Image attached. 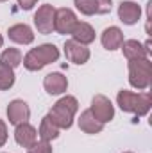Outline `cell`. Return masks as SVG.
Listing matches in <instances>:
<instances>
[{
  "label": "cell",
  "mask_w": 152,
  "mask_h": 153,
  "mask_svg": "<svg viewBox=\"0 0 152 153\" xmlns=\"http://www.w3.org/2000/svg\"><path fill=\"white\" fill-rule=\"evenodd\" d=\"M27 153H52V146L47 141H36L31 148H27Z\"/></svg>",
  "instance_id": "obj_22"
},
{
  "label": "cell",
  "mask_w": 152,
  "mask_h": 153,
  "mask_svg": "<svg viewBox=\"0 0 152 153\" xmlns=\"http://www.w3.org/2000/svg\"><path fill=\"white\" fill-rule=\"evenodd\" d=\"M14 141L22 148H31L38 141V130L29 121L27 123H20L14 128Z\"/></svg>",
  "instance_id": "obj_10"
},
{
  "label": "cell",
  "mask_w": 152,
  "mask_h": 153,
  "mask_svg": "<svg viewBox=\"0 0 152 153\" xmlns=\"http://www.w3.org/2000/svg\"><path fill=\"white\" fill-rule=\"evenodd\" d=\"M77 16L75 13L68 7L56 9V18H54V30L57 34H72L74 27L77 25Z\"/></svg>",
  "instance_id": "obj_7"
},
{
  "label": "cell",
  "mask_w": 152,
  "mask_h": 153,
  "mask_svg": "<svg viewBox=\"0 0 152 153\" xmlns=\"http://www.w3.org/2000/svg\"><path fill=\"white\" fill-rule=\"evenodd\" d=\"M14 70L9 68V66H4L0 64V91H7L14 85Z\"/></svg>",
  "instance_id": "obj_20"
},
{
  "label": "cell",
  "mask_w": 152,
  "mask_h": 153,
  "mask_svg": "<svg viewBox=\"0 0 152 153\" xmlns=\"http://www.w3.org/2000/svg\"><path fill=\"white\" fill-rule=\"evenodd\" d=\"M7 36L13 43L18 45H31L34 41V32L27 23H16L7 29Z\"/></svg>",
  "instance_id": "obj_14"
},
{
  "label": "cell",
  "mask_w": 152,
  "mask_h": 153,
  "mask_svg": "<svg viewBox=\"0 0 152 153\" xmlns=\"http://www.w3.org/2000/svg\"><path fill=\"white\" fill-rule=\"evenodd\" d=\"M7 119H9V123L11 125H20V123H27L29 121V117H31V109H29V105H27V102H23V100H13L9 105H7Z\"/></svg>",
  "instance_id": "obj_9"
},
{
  "label": "cell",
  "mask_w": 152,
  "mask_h": 153,
  "mask_svg": "<svg viewBox=\"0 0 152 153\" xmlns=\"http://www.w3.org/2000/svg\"><path fill=\"white\" fill-rule=\"evenodd\" d=\"M90 111L102 125L113 121V117H114V105L111 103V100L108 96H104V94H95L93 96Z\"/></svg>",
  "instance_id": "obj_5"
},
{
  "label": "cell",
  "mask_w": 152,
  "mask_h": 153,
  "mask_svg": "<svg viewBox=\"0 0 152 153\" xmlns=\"http://www.w3.org/2000/svg\"><path fill=\"white\" fill-rule=\"evenodd\" d=\"M22 59H23V55H22V52L18 48H5L2 52V55H0V64L9 66V68L14 70V68H18L22 64Z\"/></svg>",
  "instance_id": "obj_19"
},
{
  "label": "cell",
  "mask_w": 152,
  "mask_h": 153,
  "mask_svg": "<svg viewBox=\"0 0 152 153\" xmlns=\"http://www.w3.org/2000/svg\"><path fill=\"white\" fill-rule=\"evenodd\" d=\"M4 46V38H2V34H0V48Z\"/></svg>",
  "instance_id": "obj_26"
},
{
  "label": "cell",
  "mask_w": 152,
  "mask_h": 153,
  "mask_svg": "<svg viewBox=\"0 0 152 153\" xmlns=\"http://www.w3.org/2000/svg\"><path fill=\"white\" fill-rule=\"evenodd\" d=\"M97 2V14H108L111 13L113 0H95Z\"/></svg>",
  "instance_id": "obj_23"
},
{
  "label": "cell",
  "mask_w": 152,
  "mask_h": 153,
  "mask_svg": "<svg viewBox=\"0 0 152 153\" xmlns=\"http://www.w3.org/2000/svg\"><path fill=\"white\" fill-rule=\"evenodd\" d=\"M123 153H132V152H123Z\"/></svg>",
  "instance_id": "obj_27"
},
{
  "label": "cell",
  "mask_w": 152,
  "mask_h": 153,
  "mask_svg": "<svg viewBox=\"0 0 152 153\" xmlns=\"http://www.w3.org/2000/svg\"><path fill=\"white\" fill-rule=\"evenodd\" d=\"M77 11L84 16H93L97 14V2L95 0H74Z\"/></svg>",
  "instance_id": "obj_21"
},
{
  "label": "cell",
  "mask_w": 152,
  "mask_h": 153,
  "mask_svg": "<svg viewBox=\"0 0 152 153\" xmlns=\"http://www.w3.org/2000/svg\"><path fill=\"white\" fill-rule=\"evenodd\" d=\"M5 143H7V125H5V121L0 119V148Z\"/></svg>",
  "instance_id": "obj_24"
},
{
  "label": "cell",
  "mask_w": 152,
  "mask_h": 153,
  "mask_svg": "<svg viewBox=\"0 0 152 153\" xmlns=\"http://www.w3.org/2000/svg\"><path fill=\"white\" fill-rule=\"evenodd\" d=\"M123 41H125V39H123L122 29H120V27H114V25L104 29V32L100 34V43H102V46H104L106 50H109V52L118 50Z\"/></svg>",
  "instance_id": "obj_13"
},
{
  "label": "cell",
  "mask_w": 152,
  "mask_h": 153,
  "mask_svg": "<svg viewBox=\"0 0 152 153\" xmlns=\"http://www.w3.org/2000/svg\"><path fill=\"white\" fill-rule=\"evenodd\" d=\"M65 55H66V59L70 62L81 66V64H86L90 61L91 53H90V48L86 45H81V43H77L74 39H68L65 43Z\"/></svg>",
  "instance_id": "obj_8"
},
{
  "label": "cell",
  "mask_w": 152,
  "mask_h": 153,
  "mask_svg": "<svg viewBox=\"0 0 152 153\" xmlns=\"http://www.w3.org/2000/svg\"><path fill=\"white\" fill-rule=\"evenodd\" d=\"M43 87L48 94H63L68 89V78L59 71L48 73L43 78Z\"/></svg>",
  "instance_id": "obj_11"
},
{
  "label": "cell",
  "mask_w": 152,
  "mask_h": 153,
  "mask_svg": "<svg viewBox=\"0 0 152 153\" xmlns=\"http://www.w3.org/2000/svg\"><path fill=\"white\" fill-rule=\"evenodd\" d=\"M59 126L52 121V117L47 114L43 119H41V125H39V130H38V135L41 137V141H47V143H50V141H54V139H57L59 137Z\"/></svg>",
  "instance_id": "obj_18"
},
{
  "label": "cell",
  "mask_w": 152,
  "mask_h": 153,
  "mask_svg": "<svg viewBox=\"0 0 152 153\" xmlns=\"http://www.w3.org/2000/svg\"><path fill=\"white\" fill-rule=\"evenodd\" d=\"M79 128L84 132V134H90V135H95V134H100L102 130H104V125L95 117V116L91 114V111L90 109H86V111H82L81 112V117H79Z\"/></svg>",
  "instance_id": "obj_16"
},
{
  "label": "cell",
  "mask_w": 152,
  "mask_h": 153,
  "mask_svg": "<svg viewBox=\"0 0 152 153\" xmlns=\"http://www.w3.org/2000/svg\"><path fill=\"white\" fill-rule=\"evenodd\" d=\"M0 2H7V0H0Z\"/></svg>",
  "instance_id": "obj_28"
},
{
  "label": "cell",
  "mask_w": 152,
  "mask_h": 153,
  "mask_svg": "<svg viewBox=\"0 0 152 153\" xmlns=\"http://www.w3.org/2000/svg\"><path fill=\"white\" fill-rule=\"evenodd\" d=\"M36 4H38V0H18V5H20L23 11H31Z\"/></svg>",
  "instance_id": "obj_25"
},
{
  "label": "cell",
  "mask_w": 152,
  "mask_h": 153,
  "mask_svg": "<svg viewBox=\"0 0 152 153\" xmlns=\"http://www.w3.org/2000/svg\"><path fill=\"white\" fill-rule=\"evenodd\" d=\"M70 36H72L74 41L88 46L90 43L95 41V29L90 23H86V22H77V25L74 27V30H72Z\"/></svg>",
  "instance_id": "obj_17"
},
{
  "label": "cell",
  "mask_w": 152,
  "mask_h": 153,
  "mask_svg": "<svg viewBox=\"0 0 152 153\" xmlns=\"http://www.w3.org/2000/svg\"><path fill=\"white\" fill-rule=\"evenodd\" d=\"M118 18L125 25H134L141 18V7L136 2H122L118 5Z\"/></svg>",
  "instance_id": "obj_12"
},
{
  "label": "cell",
  "mask_w": 152,
  "mask_h": 153,
  "mask_svg": "<svg viewBox=\"0 0 152 153\" xmlns=\"http://www.w3.org/2000/svg\"><path fill=\"white\" fill-rule=\"evenodd\" d=\"M77 111H79V102H77V98L66 94V96L59 98V100L54 103V107L50 109L48 116L52 117V121H54L59 128L68 130V128L74 125Z\"/></svg>",
  "instance_id": "obj_3"
},
{
  "label": "cell",
  "mask_w": 152,
  "mask_h": 153,
  "mask_svg": "<svg viewBox=\"0 0 152 153\" xmlns=\"http://www.w3.org/2000/svg\"><path fill=\"white\" fill-rule=\"evenodd\" d=\"M57 59H59V48L52 43H45V45H39L36 48H31L25 53V57L22 59V62H23L25 70L39 71L45 66L57 62Z\"/></svg>",
  "instance_id": "obj_2"
},
{
  "label": "cell",
  "mask_w": 152,
  "mask_h": 153,
  "mask_svg": "<svg viewBox=\"0 0 152 153\" xmlns=\"http://www.w3.org/2000/svg\"><path fill=\"white\" fill-rule=\"evenodd\" d=\"M116 103L123 112H131L136 116H147L152 107V94L149 91H141V93H132L127 89L118 91L116 94Z\"/></svg>",
  "instance_id": "obj_1"
},
{
  "label": "cell",
  "mask_w": 152,
  "mask_h": 153,
  "mask_svg": "<svg viewBox=\"0 0 152 153\" xmlns=\"http://www.w3.org/2000/svg\"><path fill=\"white\" fill-rule=\"evenodd\" d=\"M54 18H56V7L50 4H45L38 7L34 13V27L39 34H52L54 32Z\"/></svg>",
  "instance_id": "obj_6"
},
{
  "label": "cell",
  "mask_w": 152,
  "mask_h": 153,
  "mask_svg": "<svg viewBox=\"0 0 152 153\" xmlns=\"http://www.w3.org/2000/svg\"><path fill=\"white\" fill-rule=\"evenodd\" d=\"M120 48H122L127 61H138V59H147L149 57V52L145 50L143 43H140L138 39H127V41L122 43Z\"/></svg>",
  "instance_id": "obj_15"
},
{
  "label": "cell",
  "mask_w": 152,
  "mask_h": 153,
  "mask_svg": "<svg viewBox=\"0 0 152 153\" xmlns=\"http://www.w3.org/2000/svg\"><path fill=\"white\" fill-rule=\"evenodd\" d=\"M150 61L149 59H138V61H129V84L138 89L145 91L150 85Z\"/></svg>",
  "instance_id": "obj_4"
}]
</instances>
